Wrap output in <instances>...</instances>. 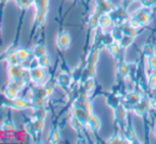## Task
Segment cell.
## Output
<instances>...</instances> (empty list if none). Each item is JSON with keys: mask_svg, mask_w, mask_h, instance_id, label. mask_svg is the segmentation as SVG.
<instances>
[{"mask_svg": "<svg viewBox=\"0 0 156 144\" xmlns=\"http://www.w3.org/2000/svg\"><path fill=\"white\" fill-rule=\"evenodd\" d=\"M13 106L16 109H25V108L27 107V103L25 99L15 98V99H13Z\"/></svg>", "mask_w": 156, "mask_h": 144, "instance_id": "obj_9", "label": "cell"}, {"mask_svg": "<svg viewBox=\"0 0 156 144\" xmlns=\"http://www.w3.org/2000/svg\"><path fill=\"white\" fill-rule=\"evenodd\" d=\"M59 82H60L62 86H67L69 83V78L66 75H62L59 78Z\"/></svg>", "mask_w": 156, "mask_h": 144, "instance_id": "obj_16", "label": "cell"}, {"mask_svg": "<svg viewBox=\"0 0 156 144\" xmlns=\"http://www.w3.org/2000/svg\"><path fill=\"white\" fill-rule=\"evenodd\" d=\"M120 51V46L115 43H112L110 46H109V52H110L112 56H117Z\"/></svg>", "mask_w": 156, "mask_h": 144, "instance_id": "obj_12", "label": "cell"}, {"mask_svg": "<svg viewBox=\"0 0 156 144\" xmlns=\"http://www.w3.org/2000/svg\"><path fill=\"white\" fill-rule=\"evenodd\" d=\"M111 22L112 20H111L110 16L107 15V14H104V15L100 16V18H98V26H101L103 29H106L111 25Z\"/></svg>", "mask_w": 156, "mask_h": 144, "instance_id": "obj_6", "label": "cell"}, {"mask_svg": "<svg viewBox=\"0 0 156 144\" xmlns=\"http://www.w3.org/2000/svg\"><path fill=\"white\" fill-rule=\"evenodd\" d=\"M33 54H34V57H37V59H39L40 57H42V56H45V54H46L45 47H44V46H42V45L37 46V47L33 49Z\"/></svg>", "mask_w": 156, "mask_h": 144, "instance_id": "obj_10", "label": "cell"}, {"mask_svg": "<svg viewBox=\"0 0 156 144\" xmlns=\"http://www.w3.org/2000/svg\"><path fill=\"white\" fill-rule=\"evenodd\" d=\"M91 86H93V81H92V80H89V81L86 83V89H87V90H89Z\"/></svg>", "mask_w": 156, "mask_h": 144, "instance_id": "obj_22", "label": "cell"}, {"mask_svg": "<svg viewBox=\"0 0 156 144\" xmlns=\"http://www.w3.org/2000/svg\"><path fill=\"white\" fill-rule=\"evenodd\" d=\"M16 56H17V59L20 61H26L27 59L30 56V51L26 48H20V49L16 50Z\"/></svg>", "mask_w": 156, "mask_h": 144, "instance_id": "obj_7", "label": "cell"}, {"mask_svg": "<svg viewBox=\"0 0 156 144\" xmlns=\"http://www.w3.org/2000/svg\"><path fill=\"white\" fill-rule=\"evenodd\" d=\"M37 5V24L43 25L46 19V12H47L48 2L47 0H35Z\"/></svg>", "mask_w": 156, "mask_h": 144, "instance_id": "obj_1", "label": "cell"}, {"mask_svg": "<svg viewBox=\"0 0 156 144\" xmlns=\"http://www.w3.org/2000/svg\"><path fill=\"white\" fill-rule=\"evenodd\" d=\"M14 129H15V127H14L13 124H11V123H7L5 124V130L7 131H14Z\"/></svg>", "mask_w": 156, "mask_h": 144, "instance_id": "obj_21", "label": "cell"}, {"mask_svg": "<svg viewBox=\"0 0 156 144\" xmlns=\"http://www.w3.org/2000/svg\"><path fill=\"white\" fill-rule=\"evenodd\" d=\"M18 5L23 8H28L31 5L30 0H18Z\"/></svg>", "mask_w": 156, "mask_h": 144, "instance_id": "obj_19", "label": "cell"}, {"mask_svg": "<svg viewBox=\"0 0 156 144\" xmlns=\"http://www.w3.org/2000/svg\"><path fill=\"white\" fill-rule=\"evenodd\" d=\"M149 65L151 68H156V56H150L149 58Z\"/></svg>", "mask_w": 156, "mask_h": 144, "instance_id": "obj_17", "label": "cell"}, {"mask_svg": "<svg viewBox=\"0 0 156 144\" xmlns=\"http://www.w3.org/2000/svg\"><path fill=\"white\" fill-rule=\"evenodd\" d=\"M10 77L12 79H22L24 76V68L17 64H10L9 69H8Z\"/></svg>", "mask_w": 156, "mask_h": 144, "instance_id": "obj_3", "label": "cell"}, {"mask_svg": "<svg viewBox=\"0 0 156 144\" xmlns=\"http://www.w3.org/2000/svg\"><path fill=\"white\" fill-rule=\"evenodd\" d=\"M98 16H96V15H93L91 18H90V22H89V24H90V27L91 28H96V27L98 26Z\"/></svg>", "mask_w": 156, "mask_h": 144, "instance_id": "obj_13", "label": "cell"}, {"mask_svg": "<svg viewBox=\"0 0 156 144\" xmlns=\"http://www.w3.org/2000/svg\"><path fill=\"white\" fill-rule=\"evenodd\" d=\"M88 122H89L90 126H91L94 130H98V129L101 128L100 118L96 115H94V114H89V115H88Z\"/></svg>", "mask_w": 156, "mask_h": 144, "instance_id": "obj_5", "label": "cell"}, {"mask_svg": "<svg viewBox=\"0 0 156 144\" xmlns=\"http://www.w3.org/2000/svg\"><path fill=\"white\" fill-rule=\"evenodd\" d=\"M152 106H153L154 108H156V98L152 100Z\"/></svg>", "mask_w": 156, "mask_h": 144, "instance_id": "obj_23", "label": "cell"}, {"mask_svg": "<svg viewBox=\"0 0 156 144\" xmlns=\"http://www.w3.org/2000/svg\"><path fill=\"white\" fill-rule=\"evenodd\" d=\"M30 76H31V79L35 82H41L43 80L44 76H45V72H44L43 67H35L31 71L30 73Z\"/></svg>", "mask_w": 156, "mask_h": 144, "instance_id": "obj_4", "label": "cell"}, {"mask_svg": "<svg viewBox=\"0 0 156 144\" xmlns=\"http://www.w3.org/2000/svg\"><path fill=\"white\" fill-rule=\"evenodd\" d=\"M17 56H16V52H12L8 56V61H9L10 64H17Z\"/></svg>", "mask_w": 156, "mask_h": 144, "instance_id": "obj_14", "label": "cell"}, {"mask_svg": "<svg viewBox=\"0 0 156 144\" xmlns=\"http://www.w3.org/2000/svg\"><path fill=\"white\" fill-rule=\"evenodd\" d=\"M120 75H122V76H125V75H127V72H128V69H127V66H126L125 64H122L121 66H120Z\"/></svg>", "mask_w": 156, "mask_h": 144, "instance_id": "obj_20", "label": "cell"}, {"mask_svg": "<svg viewBox=\"0 0 156 144\" xmlns=\"http://www.w3.org/2000/svg\"><path fill=\"white\" fill-rule=\"evenodd\" d=\"M50 140L52 142H58L59 141V132L57 129H54L51 132V135H50Z\"/></svg>", "mask_w": 156, "mask_h": 144, "instance_id": "obj_18", "label": "cell"}, {"mask_svg": "<svg viewBox=\"0 0 156 144\" xmlns=\"http://www.w3.org/2000/svg\"><path fill=\"white\" fill-rule=\"evenodd\" d=\"M39 65L41 67H43V68H45V67H48L50 65V60L49 58H48L47 56H42L39 58Z\"/></svg>", "mask_w": 156, "mask_h": 144, "instance_id": "obj_11", "label": "cell"}, {"mask_svg": "<svg viewBox=\"0 0 156 144\" xmlns=\"http://www.w3.org/2000/svg\"><path fill=\"white\" fill-rule=\"evenodd\" d=\"M17 93H18V90H16L14 86H10L9 88L5 90V96L9 99H11V100H13V99H15L16 96H17Z\"/></svg>", "mask_w": 156, "mask_h": 144, "instance_id": "obj_8", "label": "cell"}, {"mask_svg": "<svg viewBox=\"0 0 156 144\" xmlns=\"http://www.w3.org/2000/svg\"><path fill=\"white\" fill-rule=\"evenodd\" d=\"M149 86L151 89H156V75L153 74V75L150 76L149 78Z\"/></svg>", "mask_w": 156, "mask_h": 144, "instance_id": "obj_15", "label": "cell"}, {"mask_svg": "<svg viewBox=\"0 0 156 144\" xmlns=\"http://www.w3.org/2000/svg\"><path fill=\"white\" fill-rule=\"evenodd\" d=\"M57 46L60 49L65 50L71 45V37L67 32H61L57 35Z\"/></svg>", "mask_w": 156, "mask_h": 144, "instance_id": "obj_2", "label": "cell"}]
</instances>
